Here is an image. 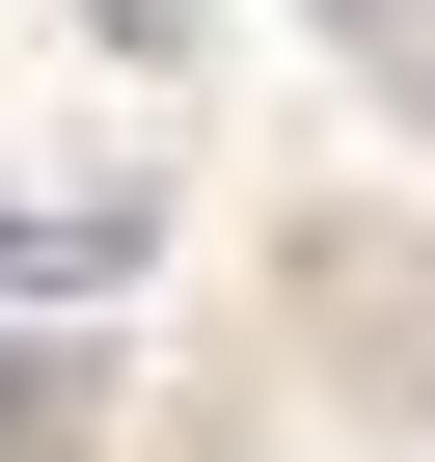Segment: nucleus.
Wrapping results in <instances>:
<instances>
[{"label":"nucleus","mask_w":435,"mask_h":462,"mask_svg":"<svg viewBox=\"0 0 435 462\" xmlns=\"http://www.w3.org/2000/svg\"><path fill=\"white\" fill-rule=\"evenodd\" d=\"M109 435V354H55V327H0V462H82Z\"/></svg>","instance_id":"nucleus-1"},{"label":"nucleus","mask_w":435,"mask_h":462,"mask_svg":"<svg viewBox=\"0 0 435 462\" xmlns=\"http://www.w3.org/2000/svg\"><path fill=\"white\" fill-rule=\"evenodd\" d=\"M136 273V217H0V300H109Z\"/></svg>","instance_id":"nucleus-2"}]
</instances>
